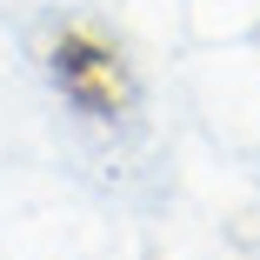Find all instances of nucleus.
<instances>
[{
	"label": "nucleus",
	"instance_id": "1",
	"mask_svg": "<svg viewBox=\"0 0 260 260\" xmlns=\"http://www.w3.org/2000/svg\"><path fill=\"white\" fill-rule=\"evenodd\" d=\"M47 74H54L60 100L80 107L87 120H114V114H127V100H134V80H127V67H120V54H114L100 34H87V27H67V34L54 40Z\"/></svg>",
	"mask_w": 260,
	"mask_h": 260
}]
</instances>
